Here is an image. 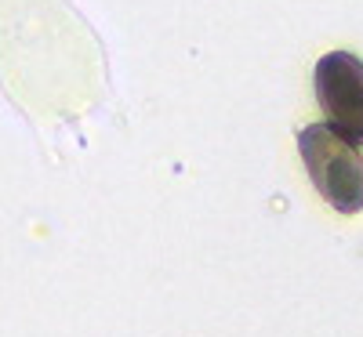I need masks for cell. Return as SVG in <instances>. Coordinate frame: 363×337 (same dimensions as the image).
I'll return each instance as SVG.
<instances>
[{"instance_id":"cell-2","label":"cell","mask_w":363,"mask_h":337,"mask_svg":"<svg viewBox=\"0 0 363 337\" xmlns=\"http://www.w3.org/2000/svg\"><path fill=\"white\" fill-rule=\"evenodd\" d=\"M313 84L327 124L363 145V58L352 51H327L316 62Z\"/></svg>"},{"instance_id":"cell-1","label":"cell","mask_w":363,"mask_h":337,"mask_svg":"<svg viewBox=\"0 0 363 337\" xmlns=\"http://www.w3.org/2000/svg\"><path fill=\"white\" fill-rule=\"evenodd\" d=\"M298 152L316 193L338 214L363 210V152L352 138H345L323 120L298 135Z\"/></svg>"}]
</instances>
